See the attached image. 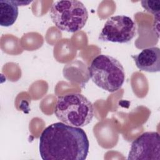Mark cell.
Masks as SVG:
<instances>
[{
    "mask_svg": "<svg viewBox=\"0 0 160 160\" xmlns=\"http://www.w3.org/2000/svg\"><path fill=\"white\" fill-rule=\"evenodd\" d=\"M142 7L154 16H159L160 12V1L159 0H142L141 1Z\"/></svg>",
    "mask_w": 160,
    "mask_h": 160,
    "instance_id": "obj_9",
    "label": "cell"
},
{
    "mask_svg": "<svg viewBox=\"0 0 160 160\" xmlns=\"http://www.w3.org/2000/svg\"><path fill=\"white\" fill-rule=\"evenodd\" d=\"M88 71L92 82L99 88L110 92L120 89L125 81L122 65L109 55L100 54L95 57Z\"/></svg>",
    "mask_w": 160,
    "mask_h": 160,
    "instance_id": "obj_3",
    "label": "cell"
},
{
    "mask_svg": "<svg viewBox=\"0 0 160 160\" xmlns=\"http://www.w3.org/2000/svg\"><path fill=\"white\" fill-rule=\"evenodd\" d=\"M129 160H159L160 139L158 132H145L132 141Z\"/></svg>",
    "mask_w": 160,
    "mask_h": 160,
    "instance_id": "obj_6",
    "label": "cell"
},
{
    "mask_svg": "<svg viewBox=\"0 0 160 160\" xmlns=\"http://www.w3.org/2000/svg\"><path fill=\"white\" fill-rule=\"evenodd\" d=\"M18 6L14 1L0 0V25L9 27L17 19L19 10Z\"/></svg>",
    "mask_w": 160,
    "mask_h": 160,
    "instance_id": "obj_8",
    "label": "cell"
},
{
    "mask_svg": "<svg viewBox=\"0 0 160 160\" xmlns=\"http://www.w3.org/2000/svg\"><path fill=\"white\" fill-rule=\"evenodd\" d=\"M89 148L85 131L63 122L49 125L39 137V150L43 160H85Z\"/></svg>",
    "mask_w": 160,
    "mask_h": 160,
    "instance_id": "obj_1",
    "label": "cell"
},
{
    "mask_svg": "<svg viewBox=\"0 0 160 160\" xmlns=\"http://www.w3.org/2000/svg\"><path fill=\"white\" fill-rule=\"evenodd\" d=\"M18 6H26L30 4L31 1H14Z\"/></svg>",
    "mask_w": 160,
    "mask_h": 160,
    "instance_id": "obj_10",
    "label": "cell"
},
{
    "mask_svg": "<svg viewBox=\"0 0 160 160\" xmlns=\"http://www.w3.org/2000/svg\"><path fill=\"white\" fill-rule=\"evenodd\" d=\"M136 34V24L129 17L118 15L109 18L98 37L101 41L127 43Z\"/></svg>",
    "mask_w": 160,
    "mask_h": 160,
    "instance_id": "obj_5",
    "label": "cell"
},
{
    "mask_svg": "<svg viewBox=\"0 0 160 160\" xmlns=\"http://www.w3.org/2000/svg\"><path fill=\"white\" fill-rule=\"evenodd\" d=\"M54 114L63 123L82 128L92 121L94 108L92 103L82 94L71 93L58 98Z\"/></svg>",
    "mask_w": 160,
    "mask_h": 160,
    "instance_id": "obj_2",
    "label": "cell"
},
{
    "mask_svg": "<svg viewBox=\"0 0 160 160\" xmlns=\"http://www.w3.org/2000/svg\"><path fill=\"white\" fill-rule=\"evenodd\" d=\"M50 17L61 31L75 32L83 28L88 19V12L82 2L77 0L57 1L52 4Z\"/></svg>",
    "mask_w": 160,
    "mask_h": 160,
    "instance_id": "obj_4",
    "label": "cell"
},
{
    "mask_svg": "<svg viewBox=\"0 0 160 160\" xmlns=\"http://www.w3.org/2000/svg\"><path fill=\"white\" fill-rule=\"evenodd\" d=\"M131 58L140 71L148 72L160 71V49L158 47L143 49L139 54L132 55Z\"/></svg>",
    "mask_w": 160,
    "mask_h": 160,
    "instance_id": "obj_7",
    "label": "cell"
}]
</instances>
